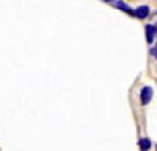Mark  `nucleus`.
Listing matches in <instances>:
<instances>
[{
  "label": "nucleus",
  "mask_w": 157,
  "mask_h": 151,
  "mask_svg": "<svg viewBox=\"0 0 157 151\" xmlns=\"http://www.w3.org/2000/svg\"><path fill=\"white\" fill-rule=\"evenodd\" d=\"M115 6L120 8V10H124V11H130V6L124 2H115Z\"/></svg>",
  "instance_id": "nucleus-5"
},
{
  "label": "nucleus",
  "mask_w": 157,
  "mask_h": 151,
  "mask_svg": "<svg viewBox=\"0 0 157 151\" xmlns=\"http://www.w3.org/2000/svg\"><path fill=\"white\" fill-rule=\"evenodd\" d=\"M148 14H149V8H148L146 5H141V6H138V8L134 11V16L138 17V19H145Z\"/></svg>",
  "instance_id": "nucleus-2"
},
{
  "label": "nucleus",
  "mask_w": 157,
  "mask_h": 151,
  "mask_svg": "<svg viewBox=\"0 0 157 151\" xmlns=\"http://www.w3.org/2000/svg\"><path fill=\"white\" fill-rule=\"evenodd\" d=\"M154 35H155V27L154 25H148L146 27V41H148V44L154 43Z\"/></svg>",
  "instance_id": "nucleus-3"
},
{
  "label": "nucleus",
  "mask_w": 157,
  "mask_h": 151,
  "mask_svg": "<svg viewBox=\"0 0 157 151\" xmlns=\"http://www.w3.org/2000/svg\"><path fill=\"white\" fill-rule=\"evenodd\" d=\"M151 54H152V55L157 58V49H152V50H151Z\"/></svg>",
  "instance_id": "nucleus-6"
},
{
  "label": "nucleus",
  "mask_w": 157,
  "mask_h": 151,
  "mask_svg": "<svg viewBox=\"0 0 157 151\" xmlns=\"http://www.w3.org/2000/svg\"><path fill=\"white\" fill-rule=\"evenodd\" d=\"M151 98H152V88L151 87H143L141 88V104L143 106L149 104Z\"/></svg>",
  "instance_id": "nucleus-1"
},
{
  "label": "nucleus",
  "mask_w": 157,
  "mask_h": 151,
  "mask_svg": "<svg viewBox=\"0 0 157 151\" xmlns=\"http://www.w3.org/2000/svg\"><path fill=\"white\" fill-rule=\"evenodd\" d=\"M151 148V140L149 138H141L140 140V149L141 151H148Z\"/></svg>",
  "instance_id": "nucleus-4"
}]
</instances>
